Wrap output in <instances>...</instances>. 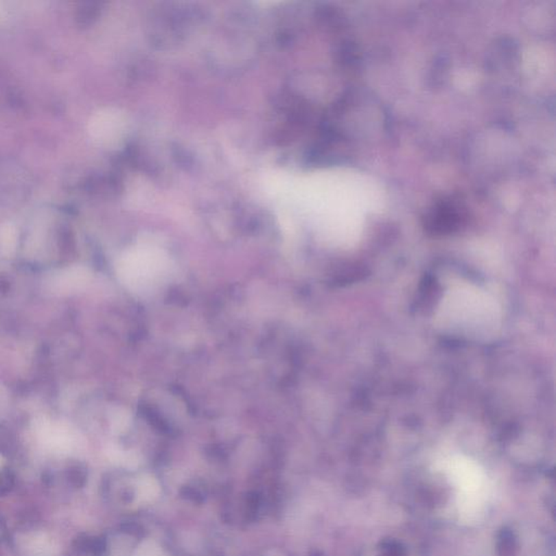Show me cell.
<instances>
[{
  "instance_id": "6da1fadb",
  "label": "cell",
  "mask_w": 556,
  "mask_h": 556,
  "mask_svg": "<svg viewBox=\"0 0 556 556\" xmlns=\"http://www.w3.org/2000/svg\"><path fill=\"white\" fill-rule=\"evenodd\" d=\"M465 209L451 198L435 203L424 218V227L432 235L451 234L465 223Z\"/></svg>"
},
{
  "instance_id": "7a4b0ae2",
  "label": "cell",
  "mask_w": 556,
  "mask_h": 556,
  "mask_svg": "<svg viewBox=\"0 0 556 556\" xmlns=\"http://www.w3.org/2000/svg\"><path fill=\"white\" fill-rule=\"evenodd\" d=\"M89 272L83 266H73L57 270L47 278L48 290L58 296L72 294L89 283Z\"/></svg>"
},
{
  "instance_id": "3957f363",
  "label": "cell",
  "mask_w": 556,
  "mask_h": 556,
  "mask_svg": "<svg viewBox=\"0 0 556 556\" xmlns=\"http://www.w3.org/2000/svg\"><path fill=\"white\" fill-rule=\"evenodd\" d=\"M89 128L95 141L102 145H113L122 134V117L117 112L102 110L91 117Z\"/></svg>"
},
{
  "instance_id": "277c9868",
  "label": "cell",
  "mask_w": 556,
  "mask_h": 556,
  "mask_svg": "<svg viewBox=\"0 0 556 556\" xmlns=\"http://www.w3.org/2000/svg\"><path fill=\"white\" fill-rule=\"evenodd\" d=\"M107 546V540L104 537L81 535L73 540L68 556H104Z\"/></svg>"
},
{
  "instance_id": "5b68a950",
  "label": "cell",
  "mask_w": 556,
  "mask_h": 556,
  "mask_svg": "<svg viewBox=\"0 0 556 556\" xmlns=\"http://www.w3.org/2000/svg\"><path fill=\"white\" fill-rule=\"evenodd\" d=\"M0 244L3 253L7 255H10L16 249V233L11 225H7L0 231Z\"/></svg>"
},
{
  "instance_id": "8992f818",
  "label": "cell",
  "mask_w": 556,
  "mask_h": 556,
  "mask_svg": "<svg viewBox=\"0 0 556 556\" xmlns=\"http://www.w3.org/2000/svg\"><path fill=\"white\" fill-rule=\"evenodd\" d=\"M181 494H182L185 499L195 502V503H201V502L205 501V498H206L203 489L195 484L183 487Z\"/></svg>"
},
{
  "instance_id": "52a82bcc",
  "label": "cell",
  "mask_w": 556,
  "mask_h": 556,
  "mask_svg": "<svg viewBox=\"0 0 556 556\" xmlns=\"http://www.w3.org/2000/svg\"><path fill=\"white\" fill-rule=\"evenodd\" d=\"M9 404V395L8 391L5 389V386L0 384V417L5 413Z\"/></svg>"
},
{
  "instance_id": "ba28073f",
  "label": "cell",
  "mask_w": 556,
  "mask_h": 556,
  "mask_svg": "<svg viewBox=\"0 0 556 556\" xmlns=\"http://www.w3.org/2000/svg\"><path fill=\"white\" fill-rule=\"evenodd\" d=\"M9 10L5 7V3H0V22L5 21L8 18Z\"/></svg>"
},
{
  "instance_id": "9c48e42d",
  "label": "cell",
  "mask_w": 556,
  "mask_h": 556,
  "mask_svg": "<svg viewBox=\"0 0 556 556\" xmlns=\"http://www.w3.org/2000/svg\"><path fill=\"white\" fill-rule=\"evenodd\" d=\"M5 535V526L3 520L0 518V541L3 540Z\"/></svg>"
}]
</instances>
